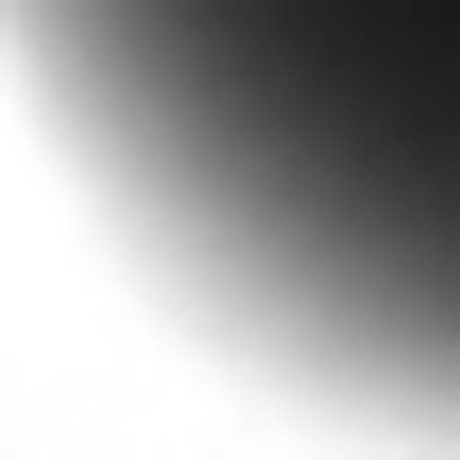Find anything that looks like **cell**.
<instances>
[{
    "mask_svg": "<svg viewBox=\"0 0 460 460\" xmlns=\"http://www.w3.org/2000/svg\"><path fill=\"white\" fill-rule=\"evenodd\" d=\"M119 205L290 358L460 427V0H0Z\"/></svg>",
    "mask_w": 460,
    "mask_h": 460,
    "instance_id": "1",
    "label": "cell"
}]
</instances>
